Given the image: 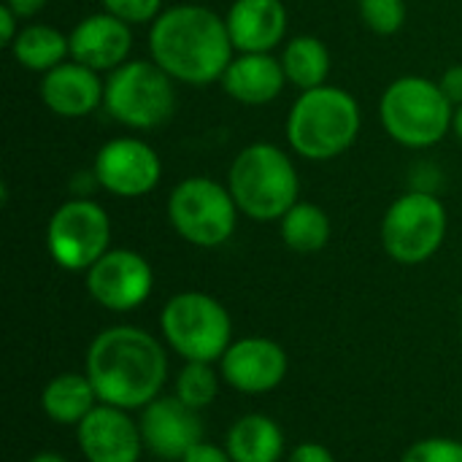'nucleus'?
<instances>
[{"mask_svg":"<svg viewBox=\"0 0 462 462\" xmlns=\"http://www.w3.org/2000/svg\"><path fill=\"white\" fill-rule=\"evenodd\" d=\"M290 360L282 344L265 336H246L227 346L219 360L222 382L244 395H265L287 376Z\"/></svg>","mask_w":462,"mask_h":462,"instance_id":"ddd939ff","label":"nucleus"},{"mask_svg":"<svg viewBox=\"0 0 462 462\" xmlns=\"http://www.w3.org/2000/svg\"><path fill=\"white\" fill-rule=\"evenodd\" d=\"M401 462H462V441L457 439H422L406 449Z\"/></svg>","mask_w":462,"mask_h":462,"instance_id":"bb28decb","label":"nucleus"},{"mask_svg":"<svg viewBox=\"0 0 462 462\" xmlns=\"http://www.w3.org/2000/svg\"><path fill=\"white\" fill-rule=\"evenodd\" d=\"M165 344L184 363H219L233 344V319L227 309L206 292H179L160 314Z\"/></svg>","mask_w":462,"mask_h":462,"instance_id":"423d86ee","label":"nucleus"},{"mask_svg":"<svg viewBox=\"0 0 462 462\" xmlns=\"http://www.w3.org/2000/svg\"><path fill=\"white\" fill-rule=\"evenodd\" d=\"M219 84L241 106H265L282 95L287 76L282 60L273 54H238L222 73Z\"/></svg>","mask_w":462,"mask_h":462,"instance_id":"6ab92c4d","label":"nucleus"},{"mask_svg":"<svg viewBox=\"0 0 462 462\" xmlns=\"http://www.w3.org/2000/svg\"><path fill=\"white\" fill-rule=\"evenodd\" d=\"M152 60L179 84L208 87L222 79L233 62L227 22L195 3L165 8L149 30Z\"/></svg>","mask_w":462,"mask_h":462,"instance_id":"f03ea898","label":"nucleus"},{"mask_svg":"<svg viewBox=\"0 0 462 462\" xmlns=\"http://www.w3.org/2000/svg\"><path fill=\"white\" fill-rule=\"evenodd\" d=\"M287 462H336V457H333L330 449H325L322 444H317V441H303V444H298V447L290 452Z\"/></svg>","mask_w":462,"mask_h":462,"instance_id":"c85d7f7f","label":"nucleus"},{"mask_svg":"<svg viewBox=\"0 0 462 462\" xmlns=\"http://www.w3.org/2000/svg\"><path fill=\"white\" fill-rule=\"evenodd\" d=\"M8 49L22 68L41 73V76L62 65L65 60H70V38L51 24L22 27Z\"/></svg>","mask_w":462,"mask_h":462,"instance_id":"4be33fe9","label":"nucleus"},{"mask_svg":"<svg viewBox=\"0 0 462 462\" xmlns=\"http://www.w3.org/2000/svg\"><path fill=\"white\" fill-rule=\"evenodd\" d=\"M100 403L87 374H57L41 393L43 414L57 425H79Z\"/></svg>","mask_w":462,"mask_h":462,"instance_id":"412c9836","label":"nucleus"},{"mask_svg":"<svg viewBox=\"0 0 462 462\" xmlns=\"http://www.w3.org/2000/svg\"><path fill=\"white\" fill-rule=\"evenodd\" d=\"M222 374L214 371V363H184L176 376V398L184 401L189 409L203 411L219 395Z\"/></svg>","mask_w":462,"mask_h":462,"instance_id":"393cba45","label":"nucleus"},{"mask_svg":"<svg viewBox=\"0 0 462 462\" xmlns=\"http://www.w3.org/2000/svg\"><path fill=\"white\" fill-rule=\"evenodd\" d=\"M444 95L452 100V106H462V62L460 65H452L444 70V76L439 79Z\"/></svg>","mask_w":462,"mask_h":462,"instance_id":"7c9ffc66","label":"nucleus"},{"mask_svg":"<svg viewBox=\"0 0 462 462\" xmlns=\"http://www.w3.org/2000/svg\"><path fill=\"white\" fill-rule=\"evenodd\" d=\"M225 22L238 54H271L287 35L282 0H233Z\"/></svg>","mask_w":462,"mask_h":462,"instance_id":"a211bd4d","label":"nucleus"},{"mask_svg":"<svg viewBox=\"0 0 462 462\" xmlns=\"http://www.w3.org/2000/svg\"><path fill=\"white\" fill-rule=\"evenodd\" d=\"M46 249L62 271H89L111 249V219L89 198H70L46 225Z\"/></svg>","mask_w":462,"mask_h":462,"instance_id":"9d476101","label":"nucleus"},{"mask_svg":"<svg viewBox=\"0 0 462 462\" xmlns=\"http://www.w3.org/2000/svg\"><path fill=\"white\" fill-rule=\"evenodd\" d=\"M46 3H49V0H5V5H11V8H14V14H16L19 19H30V16H35L38 11H43V8H46Z\"/></svg>","mask_w":462,"mask_h":462,"instance_id":"473e14b6","label":"nucleus"},{"mask_svg":"<svg viewBox=\"0 0 462 462\" xmlns=\"http://www.w3.org/2000/svg\"><path fill=\"white\" fill-rule=\"evenodd\" d=\"M138 428L143 449L160 460H181L195 444L203 441L200 414L176 395H160L143 406Z\"/></svg>","mask_w":462,"mask_h":462,"instance_id":"4468645a","label":"nucleus"},{"mask_svg":"<svg viewBox=\"0 0 462 462\" xmlns=\"http://www.w3.org/2000/svg\"><path fill=\"white\" fill-rule=\"evenodd\" d=\"M279 233L287 249L298 254H314L322 252L330 241V217L317 203L298 200L279 219Z\"/></svg>","mask_w":462,"mask_h":462,"instance_id":"b1692460","label":"nucleus"},{"mask_svg":"<svg viewBox=\"0 0 462 462\" xmlns=\"http://www.w3.org/2000/svg\"><path fill=\"white\" fill-rule=\"evenodd\" d=\"M406 0H360V19L376 35H395L406 24Z\"/></svg>","mask_w":462,"mask_h":462,"instance_id":"a878e982","label":"nucleus"},{"mask_svg":"<svg viewBox=\"0 0 462 462\" xmlns=\"http://www.w3.org/2000/svg\"><path fill=\"white\" fill-rule=\"evenodd\" d=\"M103 108L130 130H154L176 111L173 79L154 60H127L108 73Z\"/></svg>","mask_w":462,"mask_h":462,"instance_id":"0eeeda50","label":"nucleus"},{"mask_svg":"<svg viewBox=\"0 0 462 462\" xmlns=\"http://www.w3.org/2000/svg\"><path fill=\"white\" fill-rule=\"evenodd\" d=\"M19 30H22V24H19V16L14 14V8L11 5H0V41H3V46H11L14 43V38L19 35Z\"/></svg>","mask_w":462,"mask_h":462,"instance_id":"2f4dec72","label":"nucleus"},{"mask_svg":"<svg viewBox=\"0 0 462 462\" xmlns=\"http://www.w3.org/2000/svg\"><path fill=\"white\" fill-rule=\"evenodd\" d=\"M30 462H68L62 455L57 452H38L35 457H30Z\"/></svg>","mask_w":462,"mask_h":462,"instance_id":"72a5a7b5","label":"nucleus"},{"mask_svg":"<svg viewBox=\"0 0 462 462\" xmlns=\"http://www.w3.org/2000/svg\"><path fill=\"white\" fill-rule=\"evenodd\" d=\"M103 89L106 81H100L97 70L76 60H65L62 65L43 73L38 92L51 114L62 119H81L103 106Z\"/></svg>","mask_w":462,"mask_h":462,"instance_id":"f3484780","label":"nucleus"},{"mask_svg":"<svg viewBox=\"0 0 462 462\" xmlns=\"http://www.w3.org/2000/svg\"><path fill=\"white\" fill-rule=\"evenodd\" d=\"M84 374L100 403L135 411L160 398L168 379V355L143 328L114 325L92 338Z\"/></svg>","mask_w":462,"mask_h":462,"instance_id":"f257e3e1","label":"nucleus"},{"mask_svg":"<svg viewBox=\"0 0 462 462\" xmlns=\"http://www.w3.org/2000/svg\"><path fill=\"white\" fill-rule=\"evenodd\" d=\"M179 462H233V457L227 455V449H219L208 441H200Z\"/></svg>","mask_w":462,"mask_h":462,"instance_id":"c756f323","label":"nucleus"},{"mask_svg":"<svg viewBox=\"0 0 462 462\" xmlns=\"http://www.w3.org/2000/svg\"><path fill=\"white\" fill-rule=\"evenodd\" d=\"M360 125L363 114L357 100L341 87L322 84L300 92L292 103L287 116V143L303 160H336L352 149Z\"/></svg>","mask_w":462,"mask_h":462,"instance_id":"7ed1b4c3","label":"nucleus"},{"mask_svg":"<svg viewBox=\"0 0 462 462\" xmlns=\"http://www.w3.org/2000/svg\"><path fill=\"white\" fill-rule=\"evenodd\" d=\"M379 119L384 133L406 149H428L447 138L455 122V106L439 81L425 76L395 79L382 100Z\"/></svg>","mask_w":462,"mask_h":462,"instance_id":"39448f33","label":"nucleus"},{"mask_svg":"<svg viewBox=\"0 0 462 462\" xmlns=\"http://www.w3.org/2000/svg\"><path fill=\"white\" fill-rule=\"evenodd\" d=\"M452 130H455V135L462 141V106L455 108V122H452Z\"/></svg>","mask_w":462,"mask_h":462,"instance_id":"f704fd0d","label":"nucleus"},{"mask_svg":"<svg viewBox=\"0 0 462 462\" xmlns=\"http://www.w3.org/2000/svg\"><path fill=\"white\" fill-rule=\"evenodd\" d=\"M92 176L97 187L116 198H143L160 184L162 160L146 141L122 135L97 149Z\"/></svg>","mask_w":462,"mask_h":462,"instance_id":"9b49d317","label":"nucleus"},{"mask_svg":"<svg viewBox=\"0 0 462 462\" xmlns=\"http://www.w3.org/2000/svg\"><path fill=\"white\" fill-rule=\"evenodd\" d=\"M225 449L233 462H279L284 455V433L265 414H244L230 425Z\"/></svg>","mask_w":462,"mask_h":462,"instance_id":"aec40b11","label":"nucleus"},{"mask_svg":"<svg viewBox=\"0 0 462 462\" xmlns=\"http://www.w3.org/2000/svg\"><path fill=\"white\" fill-rule=\"evenodd\" d=\"M238 206L227 189L208 176L179 181L168 198V222L192 246L217 249L227 244L238 225Z\"/></svg>","mask_w":462,"mask_h":462,"instance_id":"6e6552de","label":"nucleus"},{"mask_svg":"<svg viewBox=\"0 0 462 462\" xmlns=\"http://www.w3.org/2000/svg\"><path fill=\"white\" fill-rule=\"evenodd\" d=\"M154 271L133 249H108L87 271V292L108 311H133L152 295Z\"/></svg>","mask_w":462,"mask_h":462,"instance_id":"f8f14e48","label":"nucleus"},{"mask_svg":"<svg viewBox=\"0 0 462 462\" xmlns=\"http://www.w3.org/2000/svg\"><path fill=\"white\" fill-rule=\"evenodd\" d=\"M103 11L111 16L127 22V24H143L154 22L162 14V0H100Z\"/></svg>","mask_w":462,"mask_h":462,"instance_id":"cd10ccee","label":"nucleus"},{"mask_svg":"<svg viewBox=\"0 0 462 462\" xmlns=\"http://www.w3.org/2000/svg\"><path fill=\"white\" fill-rule=\"evenodd\" d=\"M279 60H282L287 84L298 87L300 92L328 84L330 51L317 35H295L292 41L284 43V51Z\"/></svg>","mask_w":462,"mask_h":462,"instance_id":"5701e85b","label":"nucleus"},{"mask_svg":"<svg viewBox=\"0 0 462 462\" xmlns=\"http://www.w3.org/2000/svg\"><path fill=\"white\" fill-rule=\"evenodd\" d=\"M447 225L444 203L430 189H411L384 211L382 246L401 265H422L441 249Z\"/></svg>","mask_w":462,"mask_h":462,"instance_id":"1a4fd4ad","label":"nucleus"},{"mask_svg":"<svg viewBox=\"0 0 462 462\" xmlns=\"http://www.w3.org/2000/svg\"><path fill=\"white\" fill-rule=\"evenodd\" d=\"M70 60L103 73L116 70L130 60L133 49V32L130 24L111 16L108 11L84 16L70 30Z\"/></svg>","mask_w":462,"mask_h":462,"instance_id":"dca6fc26","label":"nucleus"},{"mask_svg":"<svg viewBox=\"0 0 462 462\" xmlns=\"http://www.w3.org/2000/svg\"><path fill=\"white\" fill-rule=\"evenodd\" d=\"M76 441L87 462H138L143 452L138 422L108 403H97L76 425Z\"/></svg>","mask_w":462,"mask_h":462,"instance_id":"2eb2a0df","label":"nucleus"},{"mask_svg":"<svg viewBox=\"0 0 462 462\" xmlns=\"http://www.w3.org/2000/svg\"><path fill=\"white\" fill-rule=\"evenodd\" d=\"M227 189L244 217L279 222L300 200V176L287 152L257 141L236 154L227 171Z\"/></svg>","mask_w":462,"mask_h":462,"instance_id":"20e7f679","label":"nucleus"}]
</instances>
